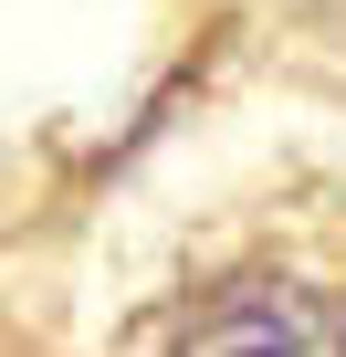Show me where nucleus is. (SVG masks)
Returning <instances> with one entry per match:
<instances>
[{
    "label": "nucleus",
    "instance_id": "nucleus-1",
    "mask_svg": "<svg viewBox=\"0 0 346 357\" xmlns=\"http://www.w3.org/2000/svg\"><path fill=\"white\" fill-rule=\"evenodd\" d=\"M168 357H346V305L294 273H252V284L200 294L168 336Z\"/></svg>",
    "mask_w": 346,
    "mask_h": 357
}]
</instances>
